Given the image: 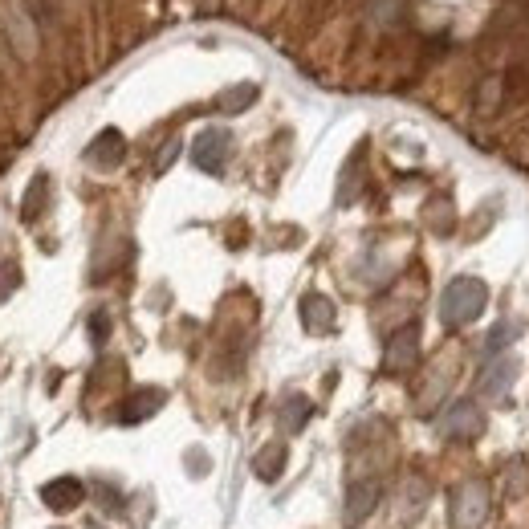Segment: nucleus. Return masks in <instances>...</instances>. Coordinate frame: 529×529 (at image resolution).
<instances>
[{
    "instance_id": "ddd939ff",
    "label": "nucleus",
    "mask_w": 529,
    "mask_h": 529,
    "mask_svg": "<svg viewBox=\"0 0 529 529\" xmlns=\"http://www.w3.org/2000/svg\"><path fill=\"white\" fill-rule=\"evenodd\" d=\"M253 473L261 481H277L285 473V444H265L257 456H253Z\"/></svg>"
},
{
    "instance_id": "9b49d317",
    "label": "nucleus",
    "mask_w": 529,
    "mask_h": 529,
    "mask_svg": "<svg viewBox=\"0 0 529 529\" xmlns=\"http://www.w3.org/2000/svg\"><path fill=\"white\" fill-rule=\"evenodd\" d=\"M428 497H432V489H428L424 477H407L403 489H399V509H403V517H407V521H411V517H420L424 505H428Z\"/></svg>"
},
{
    "instance_id": "423d86ee",
    "label": "nucleus",
    "mask_w": 529,
    "mask_h": 529,
    "mask_svg": "<svg viewBox=\"0 0 529 529\" xmlns=\"http://www.w3.org/2000/svg\"><path fill=\"white\" fill-rule=\"evenodd\" d=\"M82 497H86V489H82L78 477H53L49 485H41V501H45V509H53V513L78 509Z\"/></svg>"
},
{
    "instance_id": "f8f14e48",
    "label": "nucleus",
    "mask_w": 529,
    "mask_h": 529,
    "mask_svg": "<svg viewBox=\"0 0 529 529\" xmlns=\"http://www.w3.org/2000/svg\"><path fill=\"white\" fill-rule=\"evenodd\" d=\"M302 322L310 334H326V330H334V306L326 298H318V293H310L302 302Z\"/></svg>"
},
{
    "instance_id": "a211bd4d",
    "label": "nucleus",
    "mask_w": 529,
    "mask_h": 529,
    "mask_svg": "<svg viewBox=\"0 0 529 529\" xmlns=\"http://www.w3.org/2000/svg\"><path fill=\"white\" fill-rule=\"evenodd\" d=\"M13 289H17V265L5 261V265H0V302H5Z\"/></svg>"
},
{
    "instance_id": "6e6552de",
    "label": "nucleus",
    "mask_w": 529,
    "mask_h": 529,
    "mask_svg": "<svg viewBox=\"0 0 529 529\" xmlns=\"http://www.w3.org/2000/svg\"><path fill=\"white\" fill-rule=\"evenodd\" d=\"M167 403V395L159 391V387H147V391H135L123 407H119V420L123 424H139V420H151L155 416V411Z\"/></svg>"
},
{
    "instance_id": "0eeeda50",
    "label": "nucleus",
    "mask_w": 529,
    "mask_h": 529,
    "mask_svg": "<svg viewBox=\"0 0 529 529\" xmlns=\"http://www.w3.org/2000/svg\"><path fill=\"white\" fill-rule=\"evenodd\" d=\"M416 355H420V334H416V326H407L387 342L383 363H387V371H407V367H416Z\"/></svg>"
},
{
    "instance_id": "1a4fd4ad",
    "label": "nucleus",
    "mask_w": 529,
    "mask_h": 529,
    "mask_svg": "<svg viewBox=\"0 0 529 529\" xmlns=\"http://www.w3.org/2000/svg\"><path fill=\"white\" fill-rule=\"evenodd\" d=\"M123 151H127V143H123V135L119 131H102L94 143H90V151H86V159L94 163V167H119L123 163Z\"/></svg>"
},
{
    "instance_id": "f03ea898",
    "label": "nucleus",
    "mask_w": 529,
    "mask_h": 529,
    "mask_svg": "<svg viewBox=\"0 0 529 529\" xmlns=\"http://www.w3.org/2000/svg\"><path fill=\"white\" fill-rule=\"evenodd\" d=\"M489 517V485L481 477L460 481L448 493V525L452 529H481Z\"/></svg>"
},
{
    "instance_id": "4468645a",
    "label": "nucleus",
    "mask_w": 529,
    "mask_h": 529,
    "mask_svg": "<svg viewBox=\"0 0 529 529\" xmlns=\"http://www.w3.org/2000/svg\"><path fill=\"white\" fill-rule=\"evenodd\" d=\"M513 371H517V363L513 359H501V363H493L489 371H485V395H501L505 387H509V379H513Z\"/></svg>"
},
{
    "instance_id": "20e7f679",
    "label": "nucleus",
    "mask_w": 529,
    "mask_h": 529,
    "mask_svg": "<svg viewBox=\"0 0 529 529\" xmlns=\"http://www.w3.org/2000/svg\"><path fill=\"white\" fill-rule=\"evenodd\" d=\"M375 505H379V485L375 481H350L346 485V501H342V525L359 529L363 521H371Z\"/></svg>"
},
{
    "instance_id": "f257e3e1",
    "label": "nucleus",
    "mask_w": 529,
    "mask_h": 529,
    "mask_svg": "<svg viewBox=\"0 0 529 529\" xmlns=\"http://www.w3.org/2000/svg\"><path fill=\"white\" fill-rule=\"evenodd\" d=\"M485 302H489L485 281H477V277H456L444 289V298H440V318H444V326L460 330V326H468V322L481 318Z\"/></svg>"
},
{
    "instance_id": "39448f33",
    "label": "nucleus",
    "mask_w": 529,
    "mask_h": 529,
    "mask_svg": "<svg viewBox=\"0 0 529 529\" xmlns=\"http://www.w3.org/2000/svg\"><path fill=\"white\" fill-rule=\"evenodd\" d=\"M228 147H232V139H228L224 131H204V135L196 139V147H192V159H196L200 171L220 175L224 163H228Z\"/></svg>"
},
{
    "instance_id": "2eb2a0df",
    "label": "nucleus",
    "mask_w": 529,
    "mask_h": 529,
    "mask_svg": "<svg viewBox=\"0 0 529 529\" xmlns=\"http://www.w3.org/2000/svg\"><path fill=\"white\" fill-rule=\"evenodd\" d=\"M253 98H257V86H237V90L220 94V98H216V106H220L224 114H237V110H245Z\"/></svg>"
},
{
    "instance_id": "dca6fc26",
    "label": "nucleus",
    "mask_w": 529,
    "mask_h": 529,
    "mask_svg": "<svg viewBox=\"0 0 529 529\" xmlns=\"http://www.w3.org/2000/svg\"><path fill=\"white\" fill-rule=\"evenodd\" d=\"M505 485H509V497H525V460H513L509 468H505Z\"/></svg>"
},
{
    "instance_id": "6ab92c4d",
    "label": "nucleus",
    "mask_w": 529,
    "mask_h": 529,
    "mask_svg": "<svg viewBox=\"0 0 529 529\" xmlns=\"http://www.w3.org/2000/svg\"><path fill=\"white\" fill-rule=\"evenodd\" d=\"M175 155H180V143H167L163 155H159V163H155V171H167V163H171Z\"/></svg>"
},
{
    "instance_id": "7ed1b4c3",
    "label": "nucleus",
    "mask_w": 529,
    "mask_h": 529,
    "mask_svg": "<svg viewBox=\"0 0 529 529\" xmlns=\"http://www.w3.org/2000/svg\"><path fill=\"white\" fill-rule=\"evenodd\" d=\"M436 432L444 440H473L485 432V416H481V407L473 399H460L452 407H444V416L436 420Z\"/></svg>"
},
{
    "instance_id": "f3484780",
    "label": "nucleus",
    "mask_w": 529,
    "mask_h": 529,
    "mask_svg": "<svg viewBox=\"0 0 529 529\" xmlns=\"http://www.w3.org/2000/svg\"><path fill=\"white\" fill-rule=\"evenodd\" d=\"M41 192H45V180L37 175L33 180V188H29V196H25V204H21V212H25V220H33L37 216V204H41Z\"/></svg>"
},
{
    "instance_id": "9d476101",
    "label": "nucleus",
    "mask_w": 529,
    "mask_h": 529,
    "mask_svg": "<svg viewBox=\"0 0 529 529\" xmlns=\"http://www.w3.org/2000/svg\"><path fill=\"white\" fill-rule=\"evenodd\" d=\"M310 416H314V407H310L306 395H285V399H281L277 420H281V428H285L289 436H293V432H302V428L310 424Z\"/></svg>"
}]
</instances>
